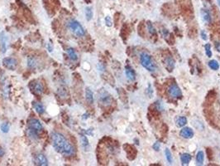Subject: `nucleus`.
Here are the masks:
<instances>
[{
    "mask_svg": "<svg viewBox=\"0 0 220 166\" xmlns=\"http://www.w3.org/2000/svg\"><path fill=\"white\" fill-rule=\"evenodd\" d=\"M51 141L54 148L59 153L63 154L64 156H71L75 154V149L69 143L63 135L58 132L51 133Z\"/></svg>",
    "mask_w": 220,
    "mask_h": 166,
    "instance_id": "obj_1",
    "label": "nucleus"
},
{
    "mask_svg": "<svg viewBox=\"0 0 220 166\" xmlns=\"http://www.w3.org/2000/svg\"><path fill=\"white\" fill-rule=\"evenodd\" d=\"M140 61H141V66L147 69L149 71H155L157 69V67L155 65V63L153 62L152 56L149 54L143 52L141 54L140 56Z\"/></svg>",
    "mask_w": 220,
    "mask_h": 166,
    "instance_id": "obj_2",
    "label": "nucleus"
},
{
    "mask_svg": "<svg viewBox=\"0 0 220 166\" xmlns=\"http://www.w3.org/2000/svg\"><path fill=\"white\" fill-rule=\"evenodd\" d=\"M68 27L77 37H83L85 35V31L82 25L75 19H71L68 22Z\"/></svg>",
    "mask_w": 220,
    "mask_h": 166,
    "instance_id": "obj_3",
    "label": "nucleus"
},
{
    "mask_svg": "<svg viewBox=\"0 0 220 166\" xmlns=\"http://www.w3.org/2000/svg\"><path fill=\"white\" fill-rule=\"evenodd\" d=\"M99 100L101 105H103L104 106H109L112 103V96H110L109 92L106 91H102L100 92V96H99Z\"/></svg>",
    "mask_w": 220,
    "mask_h": 166,
    "instance_id": "obj_4",
    "label": "nucleus"
},
{
    "mask_svg": "<svg viewBox=\"0 0 220 166\" xmlns=\"http://www.w3.org/2000/svg\"><path fill=\"white\" fill-rule=\"evenodd\" d=\"M168 94L171 97L179 98L181 96L182 92L181 90L180 89V87L176 83H172L168 88Z\"/></svg>",
    "mask_w": 220,
    "mask_h": 166,
    "instance_id": "obj_5",
    "label": "nucleus"
},
{
    "mask_svg": "<svg viewBox=\"0 0 220 166\" xmlns=\"http://www.w3.org/2000/svg\"><path fill=\"white\" fill-rule=\"evenodd\" d=\"M28 128L36 131L37 133H40L43 130V126L41 125V121L37 119H32L28 122Z\"/></svg>",
    "mask_w": 220,
    "mask_h": 166,
    "instance_id": "obj_6",
    "label": "nucleus"
},
{
    "mask_svg": "<svg viewBox=\"0 0 220 166\" xmlns=\"http://www.w3.org/2000/svg\"><path fill=\"white\" fill-rule=\"evenodd\" d=\"M3 65L7 69L13 71L18 66V62H17V60L12 58V57H6L3 60Z\"/></svg>",
    "mask_w": 220,
    "mask_h": 166,
    "instance_id": "obj_7",
    "label": "nucleus"
},
{
    "mask_svg": "<svg viewBox=\"0 0 220 166\" xmlns=\"http://www.w3.org/2000/svg\"><path fill=\"white\" fill-rule=\"evenodd\" d=\"M164 64L166 68L170 72L173 71V69L175 68V61H174L173 57L171 56V55L169 54V55H166V56H165Z\"/></svg>",
    "mask_w": 220,
    "mask_h": 166,
    "instance_id": "obj_8",
    "label": "nucleus"
},
{
    "mask_svg": "<svg viewBox=\"0 0 220 166\" xmlns=\"http://www.w3.org/2000/svg\"><path fill=\"white\" fill-rule=\"evenodd\" d=\"M34 162L37 165L46 166L48 164L47 157L43 154H37L34 156Z\"/></svg>",
    "mask_w": 220,
    "mask_h": 166,
    "instance_id": "obj_9",
    "label": "nucleus"
},
{
    "mask_svg": "<svg viewBox=\"0 0 220 166\" xmlns=\"http://www.w3.org/2000/svg\"><path fill=\"white\" fill-rule=\"evenodd\" d=\"M8 38H7L6 33L4 32H1L0 33V46H1V50L2 52L4 53L7 51V48H8Z\"/></svg>",
    "mask_w": 220,
    "mask_h": 166,
    "instance_id": "obj_10",
    "label": "nucleus"
},
{
    "mask_svg": "<svg viewBox=\"0 0 220 166\" xmlns=\"http://www.w3.org/2000/svg\"><path fill=\"white\" fill-rule=\"evenodd\" d=\"M180 136L185 138V139H191L192 137L194 136V131L191 128L185 127L183 128L180 131Z\"/></svg>",
    "mask_w": 220,
    "mask_h": 166,
    "instance_id": "obj_11",
    "label": "nucleus"
},
{
    "mask_svg": "<svg viewBox=\"0 0 220 166\" xmlns=\"http://www.w3.org/2000/svg\"><path fill=\"white\" fill-rule=\"evenodd\" d=\"M200 13H201V16H202L203 20L204 21L205 23H211V13H210L208 9H202L200 10Z\"/></svg>",
    "mask_w": 220,
    "mask_h": 166,
    "instance_id": "obj_12",
    "label": "nucleus"
},
{
    "mask_svg": "<svg viewBox=\"0 0 220 166\" xmlns=\"http://www.w3.org/2000/svg\"><path fill=\"white\" fill-rule=\"evenodd\" d=\"M33 91L37 95H41L43 92V86L40 81H36L33 83Z\"/></svg>",
    "mask_w": 220,
    "mask_h": 166,
    "instance_id": "obj_13",
    "label": "nucleus"
},
{
    "mask_svg": "<svg viewBox=\"0 0 220 166\" xmlns=\"http://www.w3.org/2000/svg\"><path fill=\"white\" fill-rule=\"evenodd\" d=\"M124 148L126 149L125 150L127 151V156L129 158L130 160H132L136 157V154H137V151L135 150V149L132 147L131 145H124Z\"/></svg>",
    "mask_w": 220,
    "mask_h": 166,
    "instance_id": "obj_14",
    "label": "nucleus"
},
{
    "mask_svg": "<svg viewBox=\"0 0 220 166\" xmlns=\"http://www.w3.org/2000/svg\"><path fill=\"white\" fill-rule=\"evenodd\" d=\"M125 73H126L127 78L130 81H134L136 78L135 71L134 70L129 67V66H127L126 68H125Z\"/></svg>",
    "mask_w": 220,
    "mask_h": 166,
    "instance_id": "obj_15",
    "label": "nucleus"
},
{
    "mask_svg": "<svg viewBox=\"0 0 220 166\" xmlns=\"http://www.w3.org/2000/svg\"><path fill=\"white\" fill-rule=\"evenodd\" d=\"M191 155L190 154L185 153V154H182L180 155V160H181V163L183 165L188 164L190 162L191 160Z\"/></svg>",
    "mask_w": 220,
    "mask_h": 166,
    "instance_id": "obj_16",
    "label": "nucleus"
},
{
    "mask_svg": "<svg viewBox=\"0 0 220 166\" xmlns=\"http://www.w3.org/2000/svg\"><path fill=\"white\" fill-rule=\"evenodd\" d=\"M85 98L86 101H88V103L93 104L94 103V96H93V92H91L89 88H87L85 91Z\"/></svg>",
    "mask_w": 220,
    "mask_h": 166,
    "instance_id": "obj_17",
    "label": "nucleus"
},
{
    "mask_svg": "<svg viewBox=\"0 0 220 166\" xmlns=\"http://www.w3.org/2000/svg\"><path fill=\"white\" fill-rule=\"evenodd\" d=\"M66 52H67L68 56H70V58H71L72 61H76V60L78 59L77 53L75 52V49H73V48H67Z\"/></svg>",
    "mask_w": 220,
    "mask_h": 166,
    "instance_id": "obj_18",
    "label": "nucleus"
},
{
    "mask_svg": "<svg viewBox=\"0 0 220 166\" xmlns=\"http://www.w3.org/2000/svg\"><path fill=\"white\" fill-rule=\"evenodd\" d=\"M204 160V154L203 151H199L196 155V162L198 165H203Z\"/></svg>",
    "mask_w": 220,
    "mask_h": 166,
    "instance_id": "obj_19",
    "label": "nucleus"
},
{
    "mask_svg": "<svg viewBox=\"0 0 220 166\" xmlns=\"http://www.w3.org/2000/svg\"><path fill=\"white\" fill-rule=\"evenodd\" d=\"M34 109L36 110V111L38 113L39 115H41L45 112V108L43 106V105L40 102H36L34 104Z\"/></svg>",
    "mask_w": 220,
    "mask_h": 166,
    "instance_id": "obj_20",
    "label": "nucleus"
},
{
    "mask_svg": "<svg viewBox=\"0 0 220 166\" xmlns=\"http://www.w3.org/2000/svg\"><path fill=\"white\" fill-rule=\"evenodd\" d=\"M147 27L148 30V33L153 37H156V31H155V27H153L152 23L151 22H147Z\"/></svg>",
    "mask_w": 220,
    "mask_h": 166,
    "instance_id": "obj_21",
    "label": "nucleus"
},
{
    "mask_svg": "<svg viewBox=\"0 0 220 166\" xmlns=\"http://www.w3.org/2000/svg\"><path fill=\"white\" fill-rule=\"evenodd\" d=\"M187 123V119L185 116H182V117H180L178 118V120L176 121V125L178 127H183L185 126V125Z\"/></svg>",
    "mask_w": 220,
    "mask_h": 166,
    "instance_id": "obj_22",
    "label": "nucleus"
},
{
    "mask_svg": "<svg viewBox=\"0 0 220 166\" xmlns=\"http://www.w3.org/2000/svg\"><path fill=\"white\" fill-rule=\"evenodd\" d=\"M208 67H209L212 70L217 71V70H218V68H219V64H218V62L216 60H211L210 62H208Z\"/></svg>",
    "mask_w": 220,
    "mask_h": 166,
    "instance_id": "obj_23",
    "label": "nucleus"
},
{
    "mask_svg": "<svg viewBox=\"0 0 220 166\" xmlns=\"http://www.w3.org/2000/svg\"><path fill=\"white\" fill-rule=\"evenodd\" d=\"M165 154H166V160L168 161V163L172 164V162H173V157H172V154L170 153L169 149H166V150H165Z\"/></svg>",
    "mask_w": 220,
    "mask_h": 166,
    "instance_id": "obj_24",
    "label": "nucleus"
},
{
    "mask_svg": "<svg viewBox=\"0 0 220 166\" xmlns=\"http://www.w3.org/2000/svg\"><path fill=\"white\" fill-rule=\"evenodd\" d=\"M85 16H86V19L88 21L91 20L93 18V12H92L91 8H89V7L86 8V9H85Z\"/></svg>",
    "mask_w": 220,
    "mask_h": 166,
    "instance_id": "obj_25",
    "label": "nucleus"
},
{
    "mask_svg": "<svg viewBox=\"0 0 220 166\" xmlns=\"http://www.w3.org/2000/svg\"><path fill=\"white\" fill-rule=\"evenodd\" d=\"M37 134L36 131H33V130H31L28 128V131H27V135H28V136L31 138V139H37L38 137H37Z\"/></svg>",
    "mask_w": 220,
    "mask_h": 166,
    "instance_id": "obj_26",
    "label": "nucleus"
},
{
    "mask_svg": "<svg viewBox=\"0 0 220 166\" xmlns=\"http://www.w3.org/2000/svg\"><path fill=\"white\" fill-rule=\"evenodd\" d=\"M27 65L29 67L31 68H33V67H35L36 65H37V63H36V60L33 57H29L28 60H27Z\"/></svg>",
    "mask_w": 220,
    "mask_h": 166,
    "instance_id": "obj_27",
    "label": "nucleus"
},
{
    "mask_svg": "<svg viewBox=\"0 0 220 166\" xmlns=\"http://www.w3.org/2000/svg\"><path fill=\"white\" fill-rule=\"evenodd\" d=\"M205 53L208 57H211L212 56L211 47H210V44H208V43L205 45Z\"/></svg>",
    "mask_w": 220,
    "mask_h": 166,
    "instance_id": "obj_28",
    "label": "nucleus"
},
{
    "mask_svg": "<svg viewBox=\"0 0 220 166\" xmlns=\"http://www.w3.org/2000/svg\"><path fill=\"white\" fill-rule=\"evenodd\" d=\"M1 131H3V133H7L9 131V124L8 123H3L1 125Z\"/></svg>",
    "mask_w": 220,
    "mask_h": 166,
    "instance_id": "obj_29",
    "label": "nucleus"
},
{
    "mask_svg": "<svg viewBox=\"0 0 220 166\" xmlns=\"http://www.w3.org/2000/svg\"><path fill=\"white\" fill-rule=\"evenodd\" d=\"M80 139H81V142H82V145L84 147H87L89 145V141H88V139H87V137L85 136V135H81L80 137Z\"/></svg>",
    "mask_w": 220,
    "mask_h": 166,
    "instance_id": "obj_30",
    "label": "nucleus"
},
{
    "mask_svg": "<svg viewBox=\"0 0 220 166\" xmlns=\"http://www.w3.org/2000/svg\"><path fill=\"white\" fill-rule=\"evenodd\" d=\"M152 148L155 150V151H158V150H160V148H161V143L159 142V141H156L155 143H154Z\"/></svg>",
    "mask_w": 220,
    "mask_h": 166,
    "instance_id": "obj_31",
    "label": "nucleus"
},
{
    "mask_svg": "<svg viewBox=\"0 0 220 166\" xmlns=\"http://www.w3.org/2000/svg\"><path fill=\"white\" fill-rule=\"evenodd\" d=\"M200 37H201L203 40H204V41H207V39H208V36H207V33H205L204 30H202V31L200 32Z\"/></svg>",
    "mask_w": 220,
    "mask_h": 166,
    "instance_id": "obj_32",
    "label": "nucleus"
},
{
    "mask_svg": "<svg viewBox=\"0 0 220 166\" xmlns=\"http://www.w3.org/2000/svg\"><path fill=\"white\" fill-rule=\"evenodd\" d=\"M105 23L108 27H111L112 26V20L110 17H109V16H107L105 18Z\"/></svg>",
    "mask_w": 220,
    "mask_h": 166,
    "instance_id": "obj_33",
    "label": "nucleus"
},
{
    "mask_svg": "<svg viewBox=\"0 0 220 166\" xmlns=\"http://www.w3.org/2000/svg\"><path fill=\"white\" fill-rule=\"evenodd\" d=\"M215 48L217 49L218 52H220V42H215Z\"/></svg>",
    "mask_w": 220,
    "mask_h": 166,
    "instance_id": "obj_34",
    "label": "nucleus"
},
{
    "mask_svg": "<svg viewBox=\"0 0 220 166\" xmlns=\"http://www.w3.org/2000/svg\"><path fill=\"white\" fill-rule=\"evenodd\" d=\"M147 92H149V97H152V86H151V85H149V86H148V91Z\"/></svg>",
    "mask_w": 220,
    "mask_h": 166,
    "instance_id": "obj_35",
    "label": "nucleus"
},
{
    "mask_svg": "<svg viewBox=\"0 0 220 166\" xmlns=\"http://www.w3.org/2000/svg\"><path fill=\"white\" fill-rule=\"evenodd\" d=\"M4 155V151L2 148H0V157H3Z\"/></svg>",
    "mask_w": 220,
    "mask_h": 166,
    "instance_id": "obj_36",
    "label": "nucleus"
},
{
    "mask_svg": "<svg viewBox=\"0 0 220 166\" xmlns=\"http://www.w3.org/2000/svg\"><path fill=\"white\" fill-rule=\"evenodd\" d=\"M217 3H218V7H219V9H220V0H217Z\"/></svg>",
    "mask_w": 220,
    "mask_h": 166,
    "instance_id": "obj_37",
    "label": "nucleus"
}]
</instances>
